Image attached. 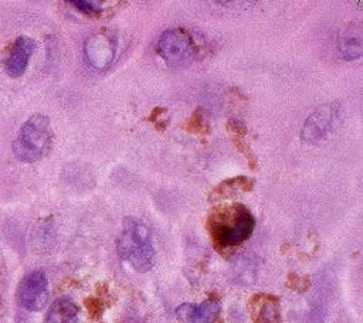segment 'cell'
Masks as SVG:
<instances>
[{
	"mask_svg": "<svg viewBox=\"0 0 363 323\" xmlns=\"http://www.w3.org/2000/svg\"><path fill=\"white\" fill-rule=\"evenodd\" d=\"M220 313L217 300H206L199 305L182 303L176 309V316L182 323H213Z\"/></svg>",
	"mask_w": 363,
	"mask_h": 323,
	"instance_id": "8",
	"label": "cell"
},
{
	"mask_svg": "<svg viewBox=\"0 0 363 323\" xmlns=\"http://www.w3.org/2000/svg\"><path fill=\"white\" fill-rule=\"evenodd\" d=\"M77 305L68 298H60L50 306L44 323H72L77 320Z\"/></svg>",
	"mask_w": 363,
	"mask_h": 323,
	"instance_id": "11",
	"label": "cell"
},
{
	"mask_svg": "<svg viewBox=\"0 0 363 323\" xmlns=\"http://www.w3.org/2000/svg\"><path fill=\"white\" fill-rule=\"evenodd\" d=\"M116 251L122 261L128 262L136 272L145 273L155 265V248L147 225L135 218L123 220L122 231L116 241Z\"/></svg>",
	"mask_w": 363,
	"mask_h": 323,
	"instance_id": "2",
	"label": "cell"
},
{
	"mask_svg": "<svg viewBox=\"0 0 363 323\" xmlns=\"http://www.w3.org/2000/svg\"><path fill=\"white\" fill-rule=\"evenodd\" d=\"M339 54L345 60H357L362 55L363 50V37L360 26H349L339 35Z\"/></svg>",
	"mask_w": 363,
	"mask_h": 323,
	"instance_id": "10",
	"label": "cell"
},
{
	"mask_svg": "<svg viewBox=\"0 0 363 323\" xmlns=\"http://www.w3.org/2000/svg\"><path fill=\"white\" fill-rule=\"evenodd\" d=\"M278 319H279L278 309L274 305L267 303L261 307L257 323H278Z\"/></svg>",
	"mask_w": 363,
	"mask_h": 323,
	"instance_id": "13",
	"label": "cell"
},
{
	"mask_svg": "<svg viewBox=\"0 0 363 323\" xmlns=\"http://www.w3.org/2000/svg\"><path fill=\"white\" fill-rule=\"evenodd\" d=\"M72 323H77V322H72Z\"/></svg>",
	"mask_w": 363,
	"mask_h": 323,
	"instance_id": "15",
	"label": "cell"
},
{
	"mask_svg": "<svg viewBox=\"0 0 363 323\" xmlns=\"http://www.w3.org/2000/svg\"><path fill=\"white\" fill-rule=\"evenodd\" d=\"M34 48H35V42L30 37L20 35L14 41L6 62V69L10 76L18 78L26 72L31 54L34 52Z\"/></svg>",
	"mask_w": 363,
	"mask_h": 323,
	"instance_id": "9",
	"label": "cell"
},
{
	"mask_svg": "<svg viewBox=\"0 0 363 323\" xmlns=\"http://www.w3.org/2000/svg\"><path fill=\"white\" fill-rule=\"evenodd\" d=\"M255 220L242 204L216 208L208 218V230L214 242L221 248H233L247 241L254 231Z\"/></svg>",
	"mask_w": 363,
	"mask_h": 323,
	"instance_id": "1",
	"label": "cell"
},
{
	"mask_svg": "<svg viewBox=\"0 0 363 323\" xmlns=\"http://www.w3.org/2000/svg\"><path fill=\"white\" fill-rule=\"evenodd\" d=\"M48 300V280L43 271L26 275L17 288L18 305L30 312L41 310Z\"/></svg>",
	"mask_w": 363,
	"mask_h": 323,
	"instance_id": "7",
	"label": "cell"
},
{
	"mask_svg": "<svg viewBox=\"0 0 363 323\" xmlns=\"http://www.w3.org/2000/svg\"><path fill=\"white\" fill-rule=\"evenodd\" d=\"M217 1H223V3H225V1H233V0H217Z\"/></svg>",
	"mask_w": 363,
	"mask_h": 323,
	"instance_id": "14",
	"label": "cell"
},
{
	"mask_svg": "<svg viewBox=\"0 0 363 323\" xmlns=\"http://www.w3.org/2000/svg\"><path fill=\"white\" fill-rule=\"evenodd\" d=\"M340 120V105L337 102H326L316 106L303 122L301 129V140L303 143H318L325 139Z\"/></svg>",
	"mask_w": 363,
	"mask_h": 323,
	"instance_id": "5",
	"label": "cell"
},
{
	"mask_svg": "<svg viewBox=\"0 0 363 323\" xmlns=\"http://www.w3.org/2000/svg\"><path fill=\"white\" fill-rule=\"evenodd\" d=\"M116 48L118 41L115 34L106 30H99L89 34L84 41V57L92 68L104 71L112 65Z\"/></svg>",
	"mask_w": 363,
	"mask_h": 323,
	"instance_id": "6",
	"label": "cell"
},
{
	"mask_svg": "<svg viewBox=\"0 0 363 323\" xmlns=\"http://www.w3.org/2000/svg\"><path fill=\"white\" fill-rule=\"evenodd\" d=\"M157 54L170 67H180L197 55V44L190 33L183 28L163 31L156 44Z\"/></svg>",
	"mask_w": 363,
	"mask_h": 323,
	"instance_id": "4",
	"label": "cell"
},
{
	"mask_svg": "<svg viewBox=\"0 0 363 323\" xmlns=\"http://www.w3.org/2000/svg\"><path fill=\"white\" fill-rule=\"evenodd\" d=\"M79 13L95 17L101 16L106 7H109L115 0H67Z\"/></svg>",
	"mask_w": 363,
	"mask_h": 323,
	"instance_id": "12",
	"label": "cell"
},
{
	"mask_svg": "<svg viewBox=\"0 0 363 323\" xmlns=\"http://www.w3.org/2000/svg\"><path fill=\"white\" fill-rule=\"evenodd\" d=\"M52 129L48 116L35 113L20 128L13 143L14 156L26 163L41 160L51 149Z\"/></svg>",
	"mask_w": 363,
	"mask_h": 323,
	"instance_id": "3",
	"label": "cell"
}]
</instances>
